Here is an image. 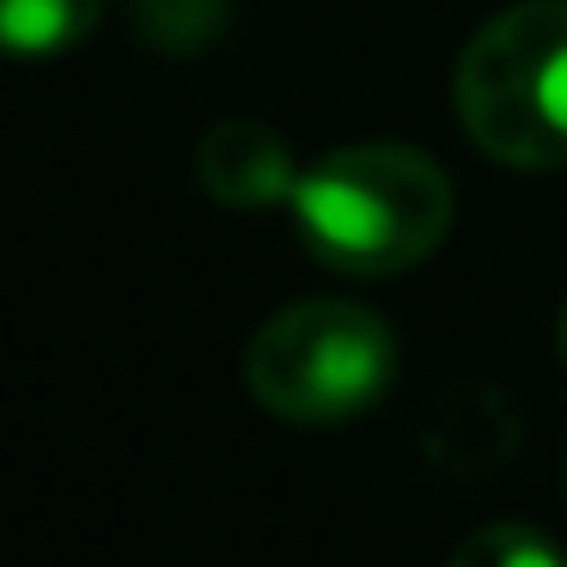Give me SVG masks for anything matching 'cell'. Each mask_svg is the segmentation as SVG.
Instances as JSON below:
<instances>
[{
  "label": "cell",
  "instance_id": "obj_1",
  "mask_svg": "<svg viewBox=\"0 0 567 567\" xmlns=\"http://www.w3.org/2000/svg\"><path fill=\"white\" fill-rule=\"evenodd\" d=\"M299 245L336 275L384 281L445 245L457 214V189L445 165L421 147L367 141V147L323 153L287 202Z\"/></svg>",
  "mask_w": 567,
  "mask_h": 567
},
{
  "label": "cell",
  "instance_id": "obj_2",
  "mask_svg": "<svg viewBox=\"0 0 567 567\" xmlns=\"http://www.w3.org/2000/svg\"><path fill=\"white\" fill-rule=\"evenodd\" d=\"M452 104L494 165H567V0H518L482 19L457 55Z\"/></svg>",
  "mask_w": 567,
  "mask_h": 567
},
{
  "label": "cell",
  "instance_id": "obj_3",
  "mask_svg": "<svg viewBox=\"0 0 567 567\" xmlns=\"http://www.w3.org/2000/svg\"><path fill=\"white\" fill-rule=\"evenodd\" d=\"M396 379V336L354 299H306L250 336L245 384L269 415L336 427L384 403Z\"/></svg>",
  "mask_w": 567,
  "mask_h": 567
},
{
  "label": "cell",
  "instance_id": "obj_4",
  "mask_svg": "<svg viewBox=\"0 0 567 567\" xmlns=\"http://www.w3.org/2000/svg\"><path fill=\"white\" fill-rule=\"evenodd\" d=\"M196 177L233 214L287 208L299 189L293 147L281 141V128L257 123V116H226V123H214L196 147Z\"/></svg>",
  "mask_w": 567,
  "mask_h": 567
},
{
  "label": "cell",
  "instance_id": "obj_5",
  "mask_svg": "<svg viewBox=\"0 0 567 567\" xmlns=\"http://www.w3.org/2000/svg\"><path fill=\"white\" fill-rule=\"evenodd\" d=\"M513 445H518L513 409L488 391H452L427 421V457L445 476H482L501 457H513Z\"/></svg>",
  "mask_w": 567,
  "mask_h": 567
},
{
  "label": "cell",
  "instance_id": "obj_6",
  "mask_svg": "<svg viewBox=\"0 0 567 567\" xmlns=\"http://www.w3.org/2000/svg\"><path fill=\"white\" fill-rule=\"evenodd\" d=\"M104 19V0H0V55L43 62L86 43Z\"/></svg>",
  "mask_w": 567,
  "mask_h": 567
},
{
  "label": "cell",
  "instance_id": "obj_7",
  "mask_svg": "<svg viewBox=\"0 0 567 567\" xmlns=\"http://www.w3.org/2000/svg\"><path fill=\"white\" fill-rule=\"evenodd\" d=\"M128 25L141 43L165 55H196L226 38L233 25V0H128Z\"/></svg>",
  "mask_w": 567,
  "mask_h": 567
},
{
  "label": "cell",
  "instance_id": "obj_8",
  "mask_svg": "<svg viewBox=\"0 0 567 567\" xmlns=\"http://www.w3.org/2000/svg\"><path fill=\"white\" fill-rule=\"evenodd\" d=\"M452 567H567V549L549 543L537 525H518V518H501V525H482L457 543Z\"/></svg>",
  "mask_w": 567,
  "mask_h": 567
},
{
  "label": "cell",
  "instance_id": "obj_9",
  "mask_svg": "<svg viewBox=\"0 0 567 567\" xmlns=\"http://www.w3.org/2000/svg\"><path fill=\"white\" fill-rule=\"evenodd\" d=\"M555 348H561V360H567V306H561V318H555Z\"/></svg>",
  "mask_w": 567,
  "mask_h": 567
}]
</instances>
